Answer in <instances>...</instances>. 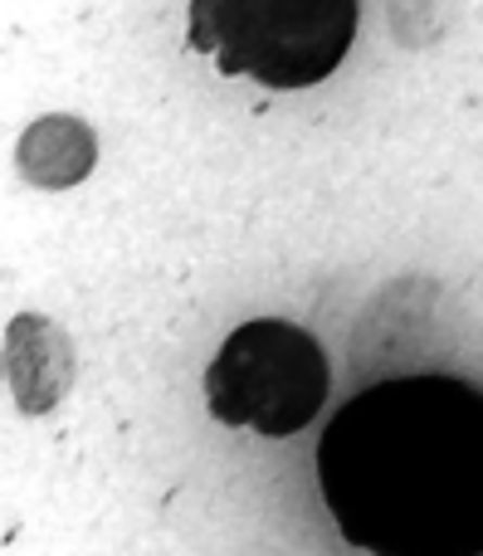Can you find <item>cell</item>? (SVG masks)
I'll list each match as a JSON object with an SVG mask.
<instances>
[{
    "instance_id": "obj_1",
    "label": "cell",
    "mask_w": 483,
    "mask_h": 556,
    "mask_svg": "<svg viewBox=\"0 0 483 556\" xmlns=\"http://www.w3.org/2000/svg\"><path fill=\"white\" fill-rule=\"evenodd\" d=\"M318 473L342 538L377 556L483 552V395L420 376L332 415Z\"/></svg>"
},
{
    "instance_id": "obj_2",
    "label": "cell",
    "mask_w": 483,
    "mask_h": 556,
    "mask_svg": "<svg viewBox=\"0 0 483 556\" xmlns=\"http://www.w3.org/2000/svg\"><path fill=\"white\" fill-rule=\"evenodd\" d=\"M352 35L357 0H191V49L264 88L322 84Z\"/></svg>"
},
{
    "instance_id": "obj_3",
    "label": "cell",
    "mask_w": 483,
    "mask_h": 556,
    "mask_svg": "<svg viewBox=\"0 0 483 556\" xmlns=\"http://www.w3.org/2000/svg\"><path fill=\"white\" fill-rule=\"evenodd\" d=\"M328 401V356L303 327L259 317L225 337L205 371V405L215 420L254 434H293Z\"/></svg>"
}]
</instances>
